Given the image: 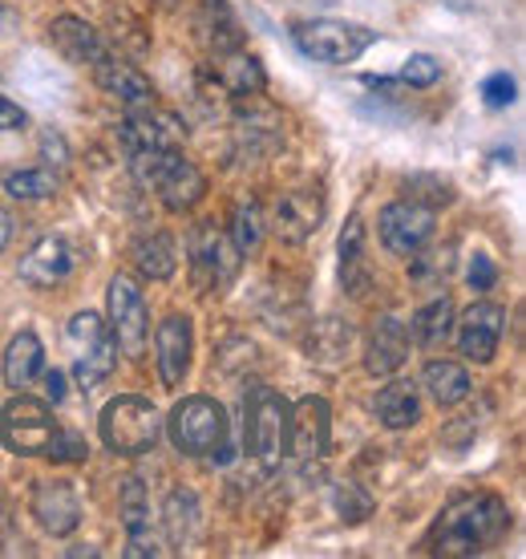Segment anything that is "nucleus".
I'll return each mask as SVG.
<instances>
[{"label": "nucleus", "mask_w": 526, "mask_h": 559, "mask_svg": "<svg viewBox=\"0 0 526 559\" xmlns=\"http://www.w3.org/2000/svg\"><path fill=\"white\" fill-rule=\"evenodd\" d=\"M511 532V511L499 495L490 490H478V495H462L445 507L442 519L430 527L426 535V551L430 556L445 559H462V556H482L499 544L502 535Z\"/></svg>", "instance_id": "nucleus-1"}, {"label": "nucleus", "mask_w": 526, "mask_h": 559, "mask_svg": "<svg viewBox=\"0 0 526 559\" xmlns=\"http://www.w3.org/2000/svg\"><path fill=\"white\" fill-rule=\"evenodd\" d=\"M130 167H134V179L142 187H154V195L163 199V207L175 211V215L194 211L203 203V195H207V175L194 167L191 158H182L179 146L130 154Z\"/></svg>", "instance_id": "nucleus-2"}, {"label": "nucleus", "mask_w": 526, "mask_h": 559, "mask_svg": "<svg viewBox=\"0 0 526 559\" xmlns=\"http://www.w3.org/2000/svg\"><path fill=\"white\" fill-rule=\"evenodd\" d=\"M170 442L187 459H211V462H231V447H227V409L207 397V393H194L182 397L179 406L170 409L167 418Z\"/></svg>", "instance_id": "nucleus-3"}, {"label": "nucleus", "mask_w": 526, "mask_h": 559, "mask_svg": "<svg viewBox=\"0 0 526 559\" xmlns=\"http://www.w3.org/2000/svg\"><path fill=\"white\" fill-rule=\"evenodd\" d=\"M288 414L291 406L272 385H251L243 393V438L260 471H276L288 454Z\"/></svg>", "instance_id": "nucleus-4"}, {"label": "nucleus", "mask_w": 526, "mask_h": 559, "mask_svg": "<svg viewBox=\"0 0 526 559\" xmlns=\"http://www.w3.org/2000/svg\"><path fill=\"white\" fill-rule=\"evenodd\" d=\"M97 430H101L106 450L122 454V459H139V454L158 447V438H163V414L146 397L125 393V397H113L110 406L101 409Z\"/></svg>", "instance_id": "nucleus-5"}, {"label": "nucleus", "mask_w": 526, "mask_h": 559, "mask_svg": "<svg viewBox=\"0 0 526 559\" xmlns=\"http://www.w3.org/2000/svg\"><path fill=\"white\" fill-rule=\"evenodd\" d=\"M65 345L73 357V378L82 385V393H94L101 381L113 373L118 365V341H113L110 324L97 312H77L65 329Z\"/></svg>", "instance_id": "nucleus-6"}, {"label": "nucleus", "mask_w": 526, "mask_h": 559, "mask_svg": "<svg viewBox=\"0 0 526 559\" xmlns=\"http://www.w3.org/2000/svg\"><path fill=\"white\" fill-rule=\"evenodd\" d=\"M291 37H296V45H300V53H308L312 61H324V66H348V61H357L369 45H376V28L320 16V21H300V25L291 28Z\"/></svg>", "instance_id": "nucleus-7"}, {"label": "nucleus", "mask_w": 526, "mask_h": 559, "mask_svg": "<svg viewBox=\"0 0 526 559\" xmlns=\"http://www.w3.org/2000/svg\"><path fill=\"white\" fill-rule=\"evenodd\" d=\"M187 252H191V276L199 293H223L239 276V264H243L231 236H223L215 224H194Z\"/></svg>", "instance_id": "nucleus-8"}, {"label": "nucleus", "mask_w": 526, "mask_h": 559, "mask_svg": "<svg viewBox=\"0 0 526 559\" xmlns=\"http://www.w3.org/2000/svg\"><path fill=\"white\" fill-rule=\"evenodd\" d=\"M57 433V418L53 409L45 406V402H37V397H13L9 406L0 409V442L13 450V454H21V459H37V454H45L49 450V442H53Z\"/></svg>", "instance_id": "nucleus-9"}, {"label": "nucleus", "mask_w": 526, "mask_h": 559, "mask_svg": "<svg viewBox=\"0 0 526 559\" xmlns=\"http://www.w3.org/2000/svg\"><path fill=\"white\" fill-rule=\"evenodd\" d=\"M110 333L125 357L139 361L146 353V336H151V312L142 300V288L130 276L110 280Z\"/></svg>", "instance_id": "nucleus-10"}, {"label": "nucleus", "mask_w": 526, "mask_h": 559, "mask_svg": "<svg viewBox=\"0 0 526 559\" xmlns=\"http://www.w3.org/2000/svg\"><path fill=\"white\" fill-rule=\"evenodd\" d=\"M376 231H381V243L393 255H414L433 236V207L417 203V199H397V203H388L381 211Z\"/></svg>", "instance_id": "nucleus-11"}, {"label": "nucleus", "mask_w": 526, "mask_h": 559, "mask_svg": "<svg viewBox=\"0 0 526 559\" xmlns=\"http://www.w3.org/2000/svg\"><path fill=\"white\" fill-rule=\"evenodd\" d=\"M502 333H506V308L478 300L457 321V353L474 365H490L502 345Z\"/></svg>", "instance_id": "nucleus-12"}, {"label": "nucleus", "mask_w": 526, "mask_h": 559, "mask_svg": "<svg viewBox=\"0 0 526 559\" xmlns=\"http://www.w3.org/2000/svg\"><path fill=\"white\" fill-rule=\"evenodd\" d=\"M333 442V409L324 397H300L288 414V450L300 462H320Z\"/></svg>", "instance_id": "nucleus-13"}, {"label": "nucleus", "mask_w": 526, "mask_h": 559, "mask_svg": "<svg viewBox=\"0 0 526 559\" xmlns=\"http://www.w3.org/2000/svg\"><path fill=\"white\" fill-rule=\"evenodd\" d=\"M267 224H272V231L284 243H308L320 231V224H324V199L312 187H291V191H284L276 199Z\"/></svg>", "instance_id": "nucleus-14"}, {"label": "nucleus", "mask_w": 526, "mask_h": 559, "mask_svg": "<svg viewBox=\"0 0 526 559\" xmlns=\"http://www.w3.org/2000/svg\"><path fill=\"white\" fill-rule=\"evenodd\" d=\"M118 142L125 146V154L142 151H170L182 142V122L175 114H163L158 106H142V110H125V118L118 122Z\"/></svg>", "instance_id": "nucleus-15"}, {"label": "nucleus", "mask_w": 526, "mask_h": 559, "mask_svg": "<svg viewBox=\"0 0 526 559\" xmlns=\"http://www.w3.org/2000/svg\"><path fill=\"white\" fill-rule=\"evenodd\" d=\"M77 267V248L65 236H45L41 243H33L28 255L21 260V280L28 288H57L65 284Z\"/></svg>", "instance_id": "nucleus-16"}, {"label": "nucleus", "mask_w": 526, "mask_h": 559, "mask_svg": "<svg viewBox=\"0 0 526 559\" xmlns=\"http://www.w3.org/2000/svg\"><path fill=\"white\" fill-rule=\"evenodd\" d=\"M154 349H158V373L167 390H179L187 373H191V353H194V329L191 317H167L154 333Z\"/></svg>", "instance_id": "nucleus-17"}, {"label": "nucleus", "mask_w": 526, "mask_h": 559, "mask_svg": "<svg viewBox=\"0 0 526 559\" xmlns=\"http://www.w3.org/2000/svg\"><path fill=\"white\" fill-rule=\"evenodd\" d=\"M33 515L49 535H73L82 523V499L70 483L61 478H45L33 487Z\"/></svg>", "instance_id": "nucleus-18"}, {"label": "nucleus", "mask_w": 526, "mask_h": 559, "mask_svg": "<svg viewBox=\"0 0 526 559\" xmlns=\"http://www.w3.org/2000/svg\"><path fill=\"white\" fill-rule=\"evenodd\" d=\"M94 82L110 94V98H118L125 106V110H142V106H154V85L151 78L139 70V66H130V61H122V57H97L94 61Z\"/></svg>", "instance_id": "nucleus-19"}, {"label": "nucleus", "mask_w": 526, "mask_h": 559, "mask_svg": "<svg viewBox=\"0 0 526 559\" xmlns=\"http://www.w3.org/2000/svg\"><path fill=\"white\" fill-rule=\"evenodd\" d=\"M340 288L352 300H364L373 288V264H369V243H364V224L360 215H348L345 231H340Z\"/></svg>", "instance_id": "nucleus-20"}, {"label": "nucleus", "mask_w": 526, "mask_h": 559, "mask_svg": "<svg viewBox=\"0 0 526 559\" xmlns=\"http://www.w3.org/2000/svg\"><path fill=\"white\" fill-rule=\"evenodd\" d=\"M409 357V329H405L397 317H381V321L369 329V345H364V369L373 378H388L397 373Z\"/></svg>", "instance_id": "nucleus-21"}, {"label": "nucleus", "mask_w": 526, "mask_h": 559, "mask_svg": "<svg viewBox=\"0 0 526 559\" xmlns=\"http://www.w3.org/2000/svg\"><path fill=\"white\" fill-rule=\"evenodd\" d=\"M49 41L73 66H94L97 57L110 53L106 41H101V33L89 21H82V16H57L53 25H49Z\"/></svg>", "instance_id": "nucleus-22"}, {"label": "nucleus", "mask_w": 526, "mask_h": 559, "mask_svg": "<svg viewBox=\"0 0 526 559\" xmlns=\"http://www.w3.org/2000/svg\"><path fill=\"white\" fill-rule=\"evenodd\" d=\"M194 33H199V41H203V49H207L211 57L243 49V28H239L227 0H203V4H199V16H194Z\"/></svg>", "instance_id": "nucleus-23"}, {"label": "nucleus", "mask_w": 526, "mask_h": 559, "mask_svg": "<svg viewBox=\"0 0 526 559\" xmlns=\"http://www.w3.org/2000/svg\"><path fill=\"white\" fill-rule=\"evenodd\" d=\"M211 70H215V82H219L231 98H255V94L267 90V73H263V66L251 53H243V49L215 53Z\"/></svg>", "instance_id": "nucleus-24"}, {"label": "nucleus", "mask_w": 526, "mask_h": 559, "mask_svg": "<svg viewBox=\"0 0 526 559\" xmlns=\"http://www.w3.org/2000/svg\"><path fill=\"white\" fill-rule=\"evenodd\" d=\"M45 369V349H41V336L37 333H16L4 349V385L16 393H25L33 381L41 378Z\"/></svg>", "instance_id": "nucleus-25"}, {"label": "nucleus", "mask_w": 526, "mask_h": 559, "mask_svg": "<svg viewBox=\"0 0 526 559\" xmlns=\"http://www.w3.org/2000/svg\"><path fill=\"white\" fill-rule=\"evenodd\" d=\"M134 267H139V276L146 280H170L175 276V267H179V248H175V239L167 231H151V236H139L134 239Z\"/></svg>", "instance_id": "nucleus-26"}, {"label": "nucleus", "mask_w": 526, "mask_h": 559, "mask_svg": "<svg viewBox=\"0 0 526 559\" xmlns=\"http://www.w3.org/2000/svg\"><path fill=\"white\" fill-rule=\"evenodd\" d=\"M376 418L385 430H409L421 418V397H417L414 381H388L385 390L376 393Z\"/></svg>", "instance_id": "nucleus-27"}, {"label": "nucleus", "mask_w": 526, "mask_h": 559, "mask_svg": "<svg viewBox=\"0 0 526 559\" xmlns=\"http://www.w3.org/2000/svg\"><path fill=\"white\" fill-rule=\"evenodd\" d=\"M454 333V300L450 296H438L426 308H417L414 321H409V336L421 349H442Z\"/></svg>", "instance_id": "nucleus-28"}, {"label": "nucleus", "mask_w": 526, "mask_h": 559, "mask_svg": "<svg viewBox=\"0 0 526 559\" xmlns=\"http://www.w3.org/2000/svg\"><path fill=\"white\" fill-rule=\"evenodd\" d=\"M421 385L430 393L438 406H457V402H466L470 397V373H466V365L457 361H430L421 369Z\"/></svg>", "instance_id": "nucleus-29"}, {"label": "nucleus", "mask_w": 526, "mask_h": 559, "mask_svg": "<svg viewBox=\"0 0 526 559\" xmlns=\"http://www.w3.org/2000/svg\"><path fill=\"white\" fill-rule=\"evenodd\" d=\"M163 523H167V535H170V544L175 547L191 544L194 527H199V499H194V490H187V487L170 490Z\"/></svg>", "instance_id": "nucleus-30"}, {"label": "nucleus", "mask_w": 526, "mask_h": 559, "mask_svg": "<svg viewBox=\"0 0 526 559\" xmlns=\"http://www.w3.org/2000/svg\"><path fill=\"white\" fill-rule=\"evenodd\" d=\"M57 170L49 167H21L4 175V191L21 203H37V199H53L57 195Z\"/></svg>", "instance_id": "nucleus-31"}, {"label": "nucleus", "mask_w": 526, "mask_h": 559, "mask_svg": "<svg viewBox=\"0 0 526 559\" xmlns=\"http://www.w3.org/2000/svg\"><path fill=\"white\" fill-rule=\"evenodd\" d=\"M454 272V243H445V248H417L414 255H409V276H414V284H421V288H442L445 276Z\"/></svg>", "instance_id": "nucleus-32"}, {"label": "nucleus", "mask_w": 526, "mask_h": 559, "mask_svg": "<svg viewBox=\"0 0 526 559\" xmlns=\"http://www.w3.org/2000/svg\"><path fill=\"white\" fill-rule=\"evenodd\" d=\"M348 341H352V329L345 321H320L308 336V357L312 361H340L348 353Z\"/></svg>", "instance_id": "nucleus-33"}, {"label": "nucleus", "mask_w": 526, "mask_h": 559, "mask_svg": "<svg viewBox=\"0 0 526 559\" xmlns=\"http://www.w3.org/2000/svg\"><path fill=\"white\" fill-rule=\"evenodd\" d=\"M260 239H263V211L255 199H248L231 215V243L239 248V255H251L260 248Z\"/></svg>", "instance_id": "nucleus-34"}, {"label": "nucleus", "mask_w": 526, "mask_h": 559, "mask_svg": "<svg viewBox=\"0 0 526 559\" xmlns=\"http://www.w3.org/2000/svg\"><path fill=\"white\" fill-rule=\"evenodd\" d=\"M333 503L345 523H364V519L373 515V495L360 487V483H336Z\"/></svg>", "instance_id": "nucleus-35"}, {"label": "nucleus", "mask_w": 526, "mask_h": 559, "mask_svg": "<svg viewBox=\"0 0 526 559\" xmlns=\"http://www.w3.org/2000/svg\"><path fill=\"white\" fill-rule=\"evenodd\" d=\"M53 462H85V454H89V447H85V438L82 433H73V430H61L57 426L53 433V442H49V450H45Z\"/></svg>", "instance_id": "nucleus-36"}, {"label": "nucleus", "mask_w": 526, "mask_h": 559, "mask_svg": "<svg viewBox=\"0 0 526 559\" xmlns=\"http://www.w3.org/2000/svg\"><path fill=\"white\" fill-rule=\"evenodd\" d=\"M442 78V61L438 57H430V53H414L409 61L402 66V82H409V85H433Z\"/></svg>", "instance_id": "nucleus-37"}, {"label": "nucleus", "mask_w": 526, "mask_h": 559, "mask_svg": "<svg viewBox=\"0 0 526 559\" xmlns=\"http://www.w3.org/2000/svg\"><path fill=\"white\" fill-rule=\"evenodd\" d=\"M514 94H518V85H514L511 73H490L482 82V102L490 110H506L514 102Z\"/></svg>", "instance_id": "nucleus-38"}, {"label": "nucleus", "mask_w": 526, "mask_h": 559, "mask_svg": "<svg viewBox=\"0 0 526 559\" xmlns=\"http://www.w3.org/2000/svg\"><path fill=\"white\" fill-rule=\"evenodd\" d=\"M466 280H470V288L474 293H490L494 284H499V264L490 260L486 252H474L470 260V272H466Z\"/></svg>", "instance_id": "nucleus-39"}, {"label": "nucleus", "mask_w": 526, "mask_h": 559, "mask_svg": "<svg viewBox=\"0 0 526 559\" xmlns=\"http://www.w3.org/2000/svg\"><path fill=\"white\" fill-rule=\"evenodd\" d=\"M25 122H28V118H25V110H21V106H13L9 98H0V134H4V130H21Z\"/></svg>", "instance_id": "nucleus-40"}, {"label": "nucleus", "mask_w": 526, "mask_h": 559, "mask_svg": "<svg viewBox=\"0 0 526 559\" xmlns=\"http://www.w3.org/2000/svg\"><path fill=\"white\" fill-rule=\"evenodd\" d=\"M41 378H45V393H49V402H65V378L57 373V369H41Z\"/></svg>", "instance_id": "nucleus-41"}, {"label": "nucleus", "mask_w": 526, "mask_h": 559, "mask_svg": "<svg viewBox=\"0 0 526 559\" xmlns=\"http://www.w3.org/2000/svg\"><path fill=\"white\" fill-rule=\"evenodd\" d=\"M9 239H13V215L0 207V252L9 248Z\"/></svg>", "instance_id": "nucleus-42"}]
</instances>
